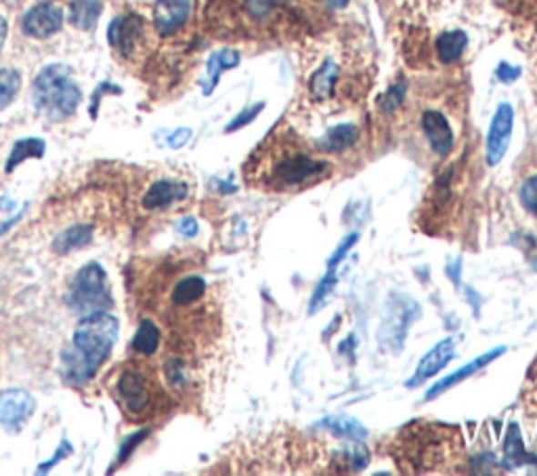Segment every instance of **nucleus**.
<instances>
[{"instance_id":"36","label":"nucleus","mask_w":537,"mask_h":476,"mask_svg":"<svg viewBox=\"0 0 537 476\" xmlns=\"http://www.w3.org/2000/svg\"><path fill=\"white\" fill-rule=\"evenodd\" d=\"M360 239V236H357V233H350V236H347V239L342 241V244L339 246V250L334 252V257L329 258V262H328V268H336L339 267V262L347 257V252L350 250V246H355V241Z\"/></svg>"},{"instance_id":"3","label":"nucleus","mask_w":537,"mask_h":476,"mask_svg":"<svg viewBox=\"0 0 537 476\" xmlns=\"http://www.w3.org/2000/svg\"><path fill=\"white\" fill-rule=\"evenodd\" d=\"M66 302L76 315L86 317L95 313H106L114 307L112 288L106 268L99 262H88L74 275Z\"/></svg>"},{"instance_id":"30","label":"nucleus","mask_w":537,"mask_h":476,"mask_svg":"<svg viewBox=\"0 0 537 476\" xmlns=\"http://www.w3.org/2000/svg\"><path fill=\"white\" fill-rule=\"evenodd\" d=\"M147 434H149V430H141V432H135V434H130V437L124 441V443L120 445V451H118V458H116V468H120L124 461H127L130 455H133V451L137 450V447H139L143 441L147 439Z\"/></svg>"},{"instance_id":"11","label":"nucleus","mask_w":537,"mask_h":476,"mask_svg":"<svg viewBox=\"0 0 537 476\" xmlns=\"http://www.w3.org/2000/svg\"><path fill=\"white\" fill-rule=\"evenodd\" d=\"M187 193L189 187L185 183L162 178V181H156L147 189L146 197H143V206H146V210H164L175 202H181V199L187 197Z\"/></svg>"},{"instance_id":"10","label":"nucleus","mask_w":537,"mask_h":476,"mask_svg":"<svg viewBox=\"0 0 537 476\" xmlns=\"http://www.w3.org/2000/svg\"><path fill=\"white\" fill-rule=\"evenodd\" d=\"M189 0H156L154 27L160 36L181 30L189 17Z\"/></svg>"},{"instance_id":"2","label":"nucleus","mask_w":537,"mask_h":476,"mask_svg":"<svg viewBox=\"0 0 537 476\" xmlns=\"http://www.w3.org/2000/svg\"><path fill=\"white\" fill-rule=\"evenodd\" d=\"M34 106L51 122L72 118L82 101V93L66 66L53 64L38 72L32 85Z\"/></svg>"},{"instance_id":"42","label":"nucleus","mask_w":537,"mask_h":476,"mask_svg":"<svg viewBox=\"0 0 537 476\" xmlns=\"http://www.w3.org/2000/svg\"><path fill=\"white\" fill-rule=\"evenodd\" d=\"M535 271H537V260H535Z\"/></svg>"},{"instance_id":"32","label":"nucleus","mask_w":537,"mask_h":476,"mask_svg":"<svg viewBox=\"0 0 537 476\" xmlns=\"http://www.w3.org/2000/svg\"><path fill=\"white\" fill-rule=\"evenodd\" d=\"M164 374H167V380L177 386V389H185L187 386V376H185V365L181 361H177V359H172V361H167L164 365Z\"/></svg>"},{"instance_id":"20","label":"nucleus","mask_w":537,"mask_h":476,"mask_svg":"<svg viewBox=\"0 0 537 476\" xmlns=\"http://www.w3.org/2000/svg\"><path fill=\"white\" fill-rule=\"evenodd\" d=\"M532 460L533 458L525 451V445H522L519 426L511 424V429H508L506 443H504V460H502V466L516 468V466H522V464H529Z\"/></svg>"},{"instance_id":"7","label":"nucleus","mask_w":537,"mask_h":476,"mask_svg":"<svg viewBox=\"0 0 537 476\" xmlns=\"http://www.w3.org/2000/svg\"><path fill=\"white\" fill-rule=\"evenodd\" d=\"M36 401L27 390L9 389L0 392V424L5 430L19 432L32 418Z\"/></svg>"},{"instance_id":"12","label":"nucleus","mask_w":537,"mask_h":476,"mask_svg":"<svg viewBox=\"0 0 537 476\" xmlns=\"http://www.w3.org/2000/svg\"><path fill=\"white\" fill-rule=\"evenodd\" d=\"M453 355H456V349H453L451 338H447V340H441L439 344H435V347L431 349V353H426L422 361H420L416 376L411 378L408 386H418L420 382L429 380V378L435 376L437 371L443 370L445 365L451 361Z\"/></svg>"},{"instance_id":"1","label":"nucleus","mask_w":537,"mask_h":476,"mask_svg":"<svg viewBox=\"0 0 537 476\" xmlns=\"http://www.w3.org/2000/svg\"><path fill=\"white\" fill-rule=\"evenodd\" d=\"M118 336L120 323L107 310L82 317L74 329L72 347L61 355V370H64L66 380L70 384L91 382L99 365L112 355Z\"/></svg>"},{"instance_id":"38","label":"nucleus","mask_w":537,"mask_h":476,"mask_svg":"<svg viewBox=\"0 0 537 476\" xmlns=\"http://www.w3.org/2000/svg\"><path fill=\"white\" fill-rule=\"evenodd\" d=\"M191 139V130L189 128H178L175 135L168 137V145L170 147H183L185 143Z\"/></svg>"},{"instance_id":"28","label":"nucleus","mask_w":537,"mask_h":476,"mask_svg":"<svg viewBox=\"0 0 537 476\" xmlns=\"http://www.w3.org/2000/svg\"><path fill=\"white\" fill-rule=\"evenodd\" d=\"M334 271H336V268H328V273L323 275V279L319 281L318 289H315V292H313L311 305H309V315L318 313V310L329 300V296H332L334 286H336V275H334Z\"/></svg>"},{"instance_id":"29","label":"nucleus","mask_w":537,"mask_h":476,"mask_svg":"<svg viewBox=\"0 0 537 476\" xmlns=\"http://www.w3.org/2000/svg\"><path fill=\"white\" fill-rule=\"evenodd\" d=\"M286 0H242L246 15L254 22H263L278 6L284 5Z\"/></svg>"},{"instance_id":"9","label":"nucleus","mask_w":537,"mask_h":476,"mask_svg":"<svg viewBox=\"0 0 537 476\" xmlns=\"http://www.w3.org/2000/svg\"><path fill=\"white\" fill-rule=\"evenodd\" d=\"M514 127V109L508 103H502V106L495 109V116L491 120V127H489L487 135V164L489 167H495V164L502 162V157L506 156L508 145H511V135Z\"/></svg>"},{"instance_id":"16","label":"nucleus","mask_w":537,"mask_h":476,"mask_svg":"<svg viewBox=\"0 0 537 476\" xmlns=\"http://www.w3.org/2000/svg\"><path fill=\"white\" fill-rule=\"evenodd\" d=\"M360 139V128L355 124H339V127L329 128L326 135L321 137L318 147L328 154H339V151L349 149L350 145H355Z\"/></svg>"},{"instance_id":"26","label":"nucleus","mask_w":537,"mask_h":476,"mask_svg":"<svg viewBox=\"0 0 537 476\" xmlns=\"http://www.w3.org/2000/svg\"><path fill=\"white\" fill-rule=\"evenodd\" d=\"M19 88H22V74L13 67H0V112L15 101Z\"/></svg>"},{"instance_id":"23","label":"nucleus","mask_w":537,"mask_h":476,"mask_svg":"<svg viewBox=\"0 0 537 476\" xmlns=\"http://www.w3.org/2000/svg\"><path fill=\"white\" fill-rule=\"evenodd\" d=\"M239 64V53L233 51V48H225V51H218L212 55L208 59V86L204 88L206 95H210L215 91L217 82L220 78V74L225 70H231V67H236Z\"/></svg>"},{"instance_id":"22","label":"nucleus","mask_w":537,"mask_h":476,"mask_svg":"<svg viewBox=\"0 0 537 476\" xmlns=\"http://www.w3.org/2000/svg\"><path fill=\"white\" fill-rule=\"evenodd\" d=\"M133 347L135 353L139 355H146V357H151L157 350V347H160V329H157V326L151 319H143L139 323V328H137L135 332V338H133Z\"/></svg>"},{"instance_id":"14","label":"nucleus","mask_w":537,"mask_h":476,"mask_svg":"<svg viewBox=\"0 0 537 476\" xmlns=\"http://www.w3.org/2000/svg\"><path fill=\"white\" fill-rule=\"evenodd\" d=\"M506 353V347H500V349H493V350H489V353H485V355H481L479 359H474V361H471L468 365H464L462 370H458L456 374H451V376H447L445 380H441V382H437L435 386H432V389L426 392V399H435V397H439L441 392H445L447 389H451V386H456V384H460V382H464L466 378H471L474 371H479V370H483L485 365H489L491 361H495V359L498 357H502Z\"/></svg>"},{"instance_id":"31","label":"nucleus","mask_w":537,"mask_h":476,"mask_svg":"<svg viewBox=\"0 0 537 476\" xmlns=\"http://www.w3.org/2000/svg\"><path fill=\"white\" fill-rule=\"evenodd\" d=\"M405 99V82H399V85L390 86L389 93L380 99V107L384 114L395 112V109L401 106V101Z\"/></svg>"},{"instance_id":"24","label":"nucleus","mask_w":537,"mask_h":476,"mask_svg":"<svg viewBox=\"0 0 537 476\" xmlns=\"http://www.w3.org/2000/svg\"><path fill=\"white\" fill-rule=\"evenodd\" d=\"M46 145L43 139H22L13 145L9 160H6V172H13L19 164H24L30 157H43Z\"/></svg>"},{"instance_id":"21","label":"nucleus","mask_w":537,"mask_h":476,"mask_svg":"<svg viewBox=\"0 0 537 476\" xmlns=\"http://www.w3.org/2000/svg\"><path fill=\"white\" fill-rule=\"evenodd\" d=\"M206 292V281L202 278H185L172 288L170 300L175 307H189L199 300Z\"/></svg>"},{"instance_id":"5","label":"nucleus","mask_w":537,"mask_h":476,"mask_svg":"<svg viewBox=\"0 0 537 476\" xmlns=\"http://www.w3.org/2000/svg\"><path fill=\"white\" fill-rule=\"evenodd\" d=\"M116 401L133 420H141L154 410L156 384L139 368H127L116 382Z\"/></svg>"},{"instance_id":"19","label":"nucleus","mask_w":537,"mask_h":476,"mask_svg":"<svg viewBox=\"0 0 537 476\" xmlns=\"http://www.w3.org/2000/svg\"><path fill=\"white\" fill-rule=\"evenodd\" d=\"M466 43L468 38L462 30H451V32L441 34L435 45L441 64H453V61L462 57Z\"/></svg>"},{"instance_id":"4","label":"nucleus","mask_w":537,"mask_h":476,"mask_svg":"<svg viewBox=\"0 0 537 476\" xmlns=\"http://www.w3.org/2000/svg\"><path fill=\"white\" fill-rule=\"evenodd\" d=\"M326 175H329V167L326 162L313 160L311 156H307L300 149H290L284 151L268 170V181H273L279 189H286L315 183Z\"/></svg>"},{"instance_id":"41","label":"nucleus","mask_w":537,"mask_h":476,"mask_svg":"<svg viewBox=\"0 0 537 476\" xmlns=\"http://www.w3.org/2000/svg\"><path fill=\"white\" fill-rule=\"evenodd\" d=\"M5 40H6V22L3 17H0V48H3Z\"/></svg>"},{"instance_id":"17","label":"nucleus","mask_w":537,"mask_h":476,"mask_svg":"<svg viewBox=\"0 0 537 476\" xmlns=\"http://www.w3.org/2000/svg\"><path fill=\"white\" fill-rule=\"evenodd\" d=\"M339 74V66H336L334 61H326V64L311 76V80H309V91H311V96L315 101H326L332 96Z\"/></svg>"},{"instance_id":"27","label":"nucleus","mask_w":537,"mask_h":476,"mask_svg":"<svg viewBox=\"0 0 537 476\" xmlns=\"http://www.w3.org/2000/svg\"><path fill=\"white\" fill-rule=\"evenodd\" d=\"M25 210L24 204H19L13 197H0V236L17 225Z\"/></svg>"},{"instance_id":"6","label":"nucleus","mask_w":537,"mask_h":476,"mask_svg":"<svg viewBox=\"0 0 537 476\" xmlns=\"http://www.w3.org/2000/svg\"><path fill=\"white\" fill-rule=\"evenodd\" d=\"M109 45L122 59H135L146 40V22L139 13H124L109 24Z\"/></svg>"},{"instance_id":"13","label":"nucleus","mask_w":537,"mask_h":476,"mask_svg":"<svg viewBox=\"0 0 537 476\" xmlns=\"http://www.w3.org/2000/svg\"><path fill=\"white\" fill-rule=\"evenodd\" d=\"M422 128L426 137H429V143L435 154L447 156L453 147V133L450 122L445 120L443 114L439 112H426L422 116Z\"/></svg>"},{"instance_id":"33","label":"nucleus","mask_w":537,"mask_h":476,"mask_svg":"<svg viewBox=\"0 0 537 476\" xmlns=\"http://www.w3.org/2000/svg\"><path fill=\"white\" fill-rule=\"evenodd\" d=\"M521 202L525 206V210L537 217V175L527 178L525 185L521 187Z\"/></svg>"},{"instance_id":"39","label":"nucleus","mask_w":537,"mask_h":476,"mask_svg":"<svg viewBox=\"0 0 537 476\" xmlns=\"http://www.w3.org/2000/svg\"><path fill=\"white\" fill-rule=\"evenodd\" d=\"M178 233H181V236H185V238H194L198 233V220L191 218V217L183 218L181 223H178Z\"/></svg>"},{"instance_id":"25","label":"nucleus","mask_w":537,"mask_h":476,"mask_svg":"<svg viewBox=\"0 0 537 476\" xmlns=\"http://www.w3.org/2000/svg\"><path fill=\"white\" fill-rule=\"evenodd\" d=\"M321 426H326L329 432L339 434V437H347V439H353V441H361V439L368 437L366 426H361L355 418H350V416L326 418L321 422Z\"/></svg>"},{"instance_id":"8","label":"nucleus","mask_w":537,"mask_h":476,"mask_svg":"<svg viewBox=\"0 0 537 476\" xmlns=\"http://www.w3.org/2000/svg\"><path fill=\"white\" fill-rule=\"evenodd\" d=\"M61 27H64V11L55 3H40L22 17V32L36 40L51 38Z\"/></svg>"},{"instance_id":"15","label":"nucleus","mask_w":537,"mask_h":476,"mask_svg":"<svg viewBox=\"0 0 537 476\" xmlns=\"http://www.w3.org/2000/svg\"><path fill=\"white\" fill-rule=\"evenodd\" d=\"M103 11V0H72L67 9V19L78 30L91 32L99 22Z\"/></svg>"},{"instance_id":"18","label":"nucleus","mask_w":537,"mask_h":476,"mask_svg":"<svg viewBox=\"0 0 537 476\" xmlns=\"http://www.w3.org/2000/svg\"><path fill=\"white\" fill-rule=\"evenodd\" d=\"M93 239V227L91 225H76L70 227V229L61 231L57 238L53 241V248L55 252L59 254H67V252H74V250H80V248H85L91 244Z\"/></svg>"},{"instance_id":"34","label":"nucleus","mask_w":537,"mask_h":476,"mask_svg":"<svg viewBox=\"0 0 537 476\" xmlns=\"http://www.w3.org/2000/svg\"><path fill=\"white\" fill-rule=\"evenodd\" d=\"M263 107H265V103H257V106H252L250 109H246V112H242L238 116L236 120H233L229 127H227V133H233V130H238V128H242V127H246V124H250L254 118H257V116L263 112Z\"/></svg>"},{"instance_id":"35","label":"nucleus","mask_w":537,"mask_h":476,"mask_svg":"<svg viewBox=\"0 0 537 476\" xmlns=\"http://www.w3.org/2000/svg\"><path fill=\"white\" fill-rule=\"evenodd\" d=\"M70 453H72V443H70V441H66V439H64V441H61L59 450H57V451H55V455H53V458H51L49 461H45V464H40V468H38V474H45V472H49V471H53V468H55V466H57L61 460H66V458H67V455H70Z\"/></svg>"},{"instance_id":"40","label":"nucleus","mask_w":537,"mask_h":476,"mask_svg":"<svg viewBox=\"0 0 537 476\" xmlns=\"http://www.w3.org/2000/svg\"><path fill=\"white\" fill-rule=\"evenodd\" d=\"M323 5L328 6V9H334V11H339V9H344V6L349 5V0H321Z\"/></svg>"},{"instance_id":"37","label":"nucleus","mask_w":537,"mask_h":476,"mask_svg":"<svg viewBox=\"0 0 537 476\" xmlns=\"http://www.w3.org/2000/svg\"><path fill=\"white\" fill-rule=\"evenodd\" d=\"M495 76H498V80H502V82H512V80L519 78L521 70H519V67H512V66H508V64H504V61H502V64L498 66V70H495Z\"/></svg>"}]
</instances>
